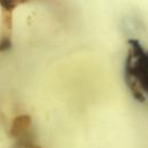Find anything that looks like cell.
Listing matches in <instances>:
<instances>
[{"mask_svg":"<svg viewBox=\"0 0 148 148\" xmlns=\"http://www.w3.org/2000/svg\"><path fill=\"white\" fill-rule=\"evenodd\" d=\"M125 79L136 99L143 102L148 98V47L134 38L128 42Z\"/></svg>","mask_w":148,"mask_h":148,"instance_id":"cell-1","label":"cell"}]
</instances>
